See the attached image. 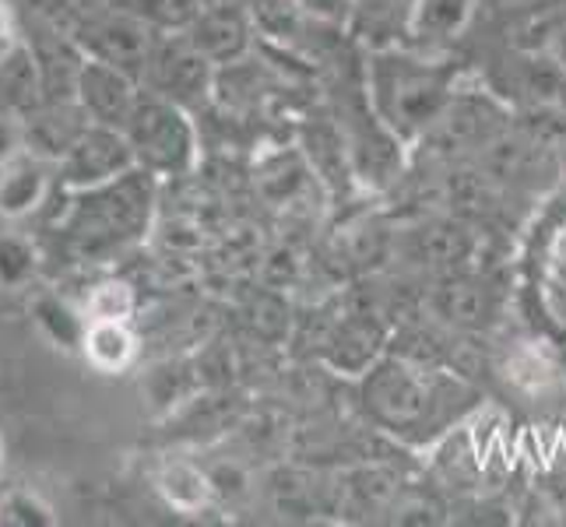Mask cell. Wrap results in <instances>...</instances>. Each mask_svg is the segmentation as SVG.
Returning a JSON list of instances; mask_svg holds the SVG:
<instances>
[{
    "mask_svg": "<svg viewBox=\"0 0 566 527\" xmlns=\"http://www.w3.org/2000/svg\"><path fill=\"white\" fill-rule=\"evenodd\" d=\"M0 454H4V446H0Z\"/></svg>",
    "mask_w": 566,
    "mask_h": 527,
    "instance_id": "2e32d148",
    "label": "cell"
},
{
    "mask_svg": "<svg viewBox=\"0 0 566 527\" xmlns=\"http://www.w3.org/2000/svg\"><path fill=\"white\" fill-rule=\"evenodd\" d=\"M296 4L310 22L331 29H348V18H353V0H296Z\"/></svg>",
    "mask_w": 566,
    "mask_h": 527,
    "instance_id": "7c38bea8",
    "label": "cell"
},
{
    "mask_svg": "<svg viewBox=\"0 0 566 527\" xmlns=\"http://www.w3.org/2000/svg\"><path fill=\"white\" fill-rule=\"evenodd\" d=\"M380 348H384V335H380L377 320H369L366 314H356V317H345L335 335H331L327 359L335 369H342V373L363 377L366 369L380 359Z\"/></svg>",
    "mask_w": 566,
    "mask_h": 527,
    "instance_id": "8992f818",
    "label": "cell"
},
{
    "mask_svg": "<svg viewBox=\"0 0 566 527\" xmlns=\"http://www.w3.org/2000/svg\"><path fill=\"white\" fill-rule=\"evenodd\" d=\"M549 0H482V8H490V11H503V14H511V11H535V8H545Z\"/></svg>",
    "mask_w": 566,
    "mask_h": 527,
    "instance_id": "5bb4252c",
    "label": "cell"
},
{
    "mask_svg": "<svg viewBox=\"0 0 566 527\" xmlns=\"http://www.w3.org/2000/svg\"><path fill=\"white\" fill-rule=\"evenodd\" d=\"M11 46H14V32H11V18H8V11L0 8V61L11 53Z\"/></svg>",
    "mask_w": 566,
    "mask_h": 527,
    "instance_id": "9a60e30c",
    "label": "cell"
},
{
    "mask_svg": "<svg viewBox=\"0 0 566 527\" xmlns=\"http://www.w3.org/2000/svg\"><path fill=\"white\" fill-rule=\"evenodd\" d=\"M88 306L95 320H127L134 309V292L127 285H103L95 288Z\"/></svg>",
    "mask_w": 566,
    "mask_h": 527,
    "instance_id": "8fae6325",
    "label": "cell"
},
{
    "mask_svg": "<svg viewBox=\"0 0 566 527\" xmlns=\"http://www.w3.org/2000/svg\"><path fill=\"white\" fill-rule=\"evenodd\" d=\"M159 489L172 506H177V510H201L211 496L208 478L190 464H169L159 478Z\"/></svg>",
    "mask_w": 566,
    "mask_h": 527,
    "instance_id": "30bf717a",
    "label": "cell"
},
{
    "mask_svg": "<svg viewBox=\"0 0 566 527\" xmlns=\"http://www.w3.org/2000/svg\"><path fill=\"white\" fill-rule=\"evenodd\" d=\"M458 67L412 43L366 50V103L405 145L422 141L458 95Z\"/></svg>",
    "mask_w": 566,
    "mask_h": 527,
    "instance_id": "6da1fadb",
    "label": "cell"
},
{
    "mask_svg": "<svg viewBox=\"0 0 566 527\" xmlns=\"http://www.w3.org/2000/svg\"><path fill=\"white\" fill-rule=\"evenodd\" d=\"M433 309L440 320L475 330L496 317V292L475 278H451L443 288H437Z\"/></svg>",
    "mask_w": 566,
    "mask_h": 527,
    "instance_id": "52a82bcc",
    "label": "cell"
},
{
    "mask_svg": "<svg viewBox=\"0 0 566 527\" xmlns=\"http://www.w3.org/2000/svg\"><path fill=\"white\" fill-rule=\"evenodd\" d=\"M545 56H549L559 71H566V22H559L549 32V39H545Z\"/></svg>",
    "mask_w": 566,
    "mask_h": 527,
    "instance_id": "4fadbf2b",
    "label": "cell"
},
{
    "mask_svg": "<svg viewBox=\"0 0 566 527\" xmlns=\"http://www.w3.org/2000/svg\"><path fill=\"white\" fill-rule=\"evenodd\" d=\"M479 8H482V0H419L412 46L433 50V53L451 46L454 39H461L468 25L475 22Z\"/></svg>",
    "mask_w": 566,
    "mask_h": 527,
    "instance_id": "5b68a950",
    "label": "cell"
},
{
    "mask_svg": "<svg viewBox=\"0 0 566 527\" xmlns=\"http://www.w3.org/2000/svg\"><path fill=\"white\" fill-rule=\"evenodd\" d=\"M468 250H472V236L454 222H433L429 229H419L412 240V257L440 271H451L458 261H464Z\"/></svg>",
    "mask_w": 566,
    "mask_h": 527,
    "instance_id": "ba28073f",
    "label": "cell"
},
{
    "mask_svg": "<svg viewBox=\"0 0 566 527\" xmlns=\"http://www.w3.org/2000/svg\"><path fill=\"white\" fill-rule=\"evenodd\" d=\"M88 356L106 373L124 369L134 356V338L124 327V320H95L88 330Z\"/></svg>",
    "mask_w": 566,
    "mask_h": 527,
    "instance_id": "9c48e42d",
    "label": "cell"
},
{
    "mask_svg": "<svg viewBox=\"0 0 566 527\" xmlns=\"http://www.w3.org/2000/svg\"><path fill=\"white\" fill-rule=\"evenodd\" d=\"M419 0H353L348 35H356L366 50L412 43Z\"/></svg>",
    "mask_w": 566,
    "mask_h": 527,
    "instance_id": "277c9868",
    "label": "cell"
},
{
    "mask_svg": "<svg viewBox=\"0 0 566 527\" xmlns=\"http://www.w3.org/2000/svg\"><path fill=\"white\" fill-rule=\"evenodd\" d=\"M468 398H472V390L464 383L405 356L377 359L363 373L366 412L398 436L416 440L437 433L443 422L458 419Z\"/></svg>",
    "mask_w": 566,
    "mask_h": 527,
    "instance_id": "7a4b0ae2",
    "label": "cell"
},
{
    "mask_svg": "<svg viewBox=\"0 0 566 527\" xmlns=\"http://www.w3.org/2000/svg\"><path fill=\"white\" fill-rule=\"evenodd\" d=\"M503 106L490 95H472L458 88V95L451 99V106L443 109L440 120L429 127V134L422 141H433L443 151L454 148H490L496 145V138L503 134Z\"/></svg>",
    "mask_w": 566,
    "mask_h": 527,
    "instance_id": "3957f363",
    "label": "cell"
}]
</instances>
